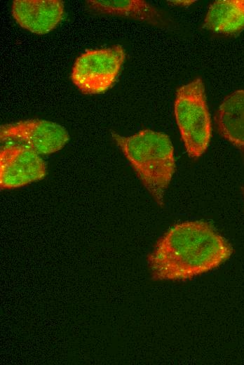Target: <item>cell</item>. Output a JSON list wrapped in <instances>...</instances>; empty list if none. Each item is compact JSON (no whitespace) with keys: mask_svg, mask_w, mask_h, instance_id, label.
<instances>
[{"mask_svg":"<svg viewBox=\"0 0 244 365\" xmlns=\"http://www.w3.org/2000/svg\"><path fill=\"white\" fill-rule=\"evenodd\" d=\"M233 248L209 223L187 221L170 228L148 256L152 277L158 280H184L219 266Z\"/></svg>","mask_w":244,"mask_h":365,"instance_id":"6da1fadb","label":"cell"},{"mask_svg":"<svg viewBox=\"0 0 244 365\" xmlns=\"http://www.w3.org/2000/svg\"><path fill=\"white\" fill-rule=\"evenodd\" d=\"M111 137L147 190L162 205L175 169L174 148L169 136L144 129L128 136L112 132Z\"/></svg>","mask_w":244,"mask_h":365,"instance_id":"7a4b0ae2","label":"cell"},{"mask_svg":"<svg viewBox=\"0 0 244 365\" xmlns=\"http://www.w3.org/2000/svg\"><path fill=\"white\" fill-rule=\"evenodd\" d=\"M175 114L186 150L191 158L201 156L211 138V119L201 78L180 86L176 93Z\"/></svg>","mask_w":244,"mask_h":365,"instance_id":"3957f363","label":"cell"},{"mask_svg":"<svg viewBox=\"0 0 244 365\" xmlns=\"http://www.w3.org/2000/svg\"><path fill=\"white\" fill-rule=\"evenodd\" d=\"M125 58L121 45L87 50L76 59L71 80L84 94L102 93L115 83Z\"/></svg>","mask_w":244,"mask_h":365,"instance_id":"277c9868","label":"cell"},{"mask_svg":"<svg viewBox=\"0 0 244 365\" xmlns=\"http://www.w3.org/2000/svg\"><path fill=\"white\" fill-rule=\"evenodd\" d=\"M69 138V134L65 127L44 119L21 120L0 127L1 141L20 142L40 155L60 151Z\"/></svg>","mask_w":244,"mask_h":365,"instance_id":"5b68a950","label":"cell"},{"mask_svg":"<svg viewBox=\"0 0 244 365\" xmlns=\"http://www.w3.org/2000/svg\"><path fill=\"white\" fill-rule=\"evenodd\" d=\"M46 164L39 154L23 145H11L0 150V186L14 189L45 178Z\"/></svg>","mask_w":244,"mask_h":365,"instance_id":"8992f818","label":"cell"},{"mask_svg":"<svg viewBox=\"0 0 244 365\" xmlns=\"http://www.w3.org/2000/svg\"><path fill=\"white\" fill-rule=\"evenodd\" d=\"M65 4L61 0H15L12 15L22 28L37 34H45L61 22Z\"/></svg>","mask_w":244,"mask_h":365,"instance_id":"52a82bcc","label":"cell"},{"mask_svg":"<svg viewBox=\"0 0 244 365\" xmlns=\"http://www.w3.org/2000/svg\"><path fill=\"white\" fill-rule=\"evenodd\" d=\"M219 133L244 156V90L236 91L223 100L215 117Z\"/></svg>","mask_w":244,"mask_h":365,"instance_id":"ba28073f","label":"cell"},{"mask_svg":"<svg viewBox=\"0 0 244 365\" xmlns=\"http://www.w3.org/2000/svg\"><path fill=\"white\" fill-rule=\"evenodd\" d=\"M86 2L89 9L97 13L130 18L155 25L163 23L159 11L144 0H88Z\"/></svg>","mask_w":244,"mask_h":365,"instance_id":"9c48e42d","label":"cell"},{"mask_svg":"<svg viewBox=\"0 0 244 365\" xmlns=\"http://www.w3.org/2000/svg\"><path fill=\"white\" fill-rule=\"evenodd\" d=\"M204 27L224 34H233L244 29V0L214 1L207 12Z\"/></svg>","mask_w":244,"mask_h":365,"instance_id":"30bf717a","label":"cell"},{"mask_svg":"<svg viewBox=\"0 0 244 365\" xmlns=\"http://www.w3.org/2000/svg\"><path fill=\"white\" fill-rule=\"evenodd\" d=\"M196 1H169L168 2H171L172 4H174V5H177V6H189L191 4H193L194 2H195Z\"/></svg>","mask_w":244,"mask_h":365,"instance_id":"8fae6325","label":"cell"},{"mask_svg":"<svg viewBox=\"0 0 244 365\" xmlns=\"http://www.w3.org/2000/svg\"><path fill=\"white\" fill-rule=\"evenodd\" d=\"M243 195H244V186L243 187Z\"/></svg>","mask_w":244,"mask_h":365,"instance_id":"7c38bea8","label":"cell"}]
</instances>
